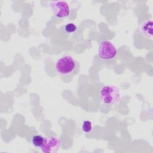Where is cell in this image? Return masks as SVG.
Segmentation results:
<instances>
[{"instance_id": "cell-1", "label": "cell", "mask_w": 153, "mask_h": 153, "mask_svg": "<svg viewBox=\"0 0 153 153\" xmlns=\"http://www.w3.org/2000/svg\"><path fill=\"white\" fill-rule=\"evenodd\" d=\"M79 66L76 60L70 55L59 57L54 65L56 71L62 75L76 74L79 70Z\"/></svg>"}, {"instance_id": "cell-7", "label": "cell", "mask_w": 153, "mask_h": 153, "mask_svg": "<svg viewBox=\"0 0 153 153\" xmlns=\"http://www.w3.org/2000/svg\"><path fill=\"white\" fill-rule=\"evenodd\" d=\"M45 137L39 134H35L32 137V143L36 148H41L44 142Z\"/></svg>"}, {"instance_id": "cell-8", "label": "cell", "mask_w": 153, "mask_h": 153, "mask_svg": "<svg viewBox=\"0 0 153 153\" xmlns=\"http://www.w3.org/2000/svg\"><path fill=\"white\" fill-rule=\"evenodd\" d=\"M82 130L85 133H89L93 130V124L88 120H84L82 124Z\"/></svg>"}, {"instance_id": "cell-6", "label": "cell", "mask_w": 153, "mask_h": 153, "mask_svg": "<svg viewBox=\"0 0 153 153\" xmlns=\"http://www.w3.org/2000/svg\"><path fill=\"white\" fill-rule=\"evenodd\" d=\"M152 19H150L145 20L140 25V33L146 38L151 39L152 38Z\"/></svg>"}, {"instance_id": "cell-4", "label": "cell", "mask_w": 153, "mask_h": 153, "mask_svg": "<svg viewBox=\"0 0 153 153\" xmlns=\"http://www.w3.org/2000/svg\"><path fill=\"white\" fill-rule=\"evenodd\" d=\"M51 11L54 16L59 19L68 17L71 14L69 4L65 1H53L49 3Z\"/></svg>"}, {"instance_id": "cell-5", "label": "cell", "mask_w": 153, "mask_h": 153, "mask_svg": "<svg viewBox=\"0 0 153 153\" xmlns=\"http://www.w3.org/2000/svg\"><path fill=\"white\" fill-rule=\"evenodd\" d=\"M60 140L58 137L50 136L45 138L44 142L40 148L41 152L44 153H54L60 148Z\"/></svg>"}, {"instance_id": "cell-9", "label": "cell", "mask_w": 153, "mask_h": 153, "mask_svg": "<svg viewBox=\"0 0 153 153\" xmlns=\"http://www.w3.org/2000/svg\"><path fill=\"white\" fill-rule=\"evenodd\" d=\"M64 29L66 33H72L76 30V26L73 23H68L65 26Z\"/></svg>"}, {"instance_id": "cell-2", "label": "cell", "mask_w": 153, "mask_h": 153, "mask_svg": "<svg viewBox=\"0 0 153 153\" xmlns=\"http://www.w3.org/2000/svg\"><path fill=\"white\" fill-rule=\"evenodd\" d=\"M100 97L102 102L107 105H113L118 103L121 98V94L118 87L112 85H106L100 90Z\"/></svg>"}, {"instance_id": "cell-3", "label": "cell", "mask_w": 153, "mask_h": 153, "mask_svg": "<svg viewBox=\"0 0 153 153\" xmlns=\"http://www.w3.org/2000/svg\"><path fill=\"white\" fill-rule=\"evenodd\" d=\"M118 54V50L115 46L109 41H102L97 48V54L100 59L104 60H109L114 59Z\"/></svg>"}]
</instances>
